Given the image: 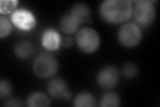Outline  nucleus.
<instances>
[{
	"label": "nucleus",
	"instance_id": "obj_4",
	"mask_svg": "<svg viewBox=\"0 0 160 107\" xmlns=\"http://www.w3.org/2000/svg\"><path fill=\"white\" fill-rule=\"evenodd\" d=\"M132 15L136 22L143 26L151 25L156 19V11L152 2L139 0L135 3Z\"/></svg>",
	"mask_w": 160,
	"mask_h": 107
},
{
	"label": "nucleus",
	"instance_id": "obj_7",
	"mask_svg": "<svg viewBox=\"0 0 160 107\" xmlns=\"http://www.w3.org/2000/svg\"><path fill=\"white\" fill-rule=\"evenodd\" d=\"M118 80V70L113 66H108L103 68L98 75V83L104 89H111L115 87Z\"/></svg>",
	"mask_w": 160,
	"mask_h": 107
},
{
	"label": "nucleus",
	"instance_id": "obj_19",
	"mask_svg": "<svg viewBox=\"0 0 160 107\" xmlns=\"http://www.w3.org/2000/svg\"><path fill=\"white\" fill-rule=\"evenodd\" d=\"M18 3V1H1L0 12L2 14H7L12 12L16 8Z\"/></svg>",
	"mask_w": 160,
	"mask_h": 107
},
{
	"label": "nucleus",
	"instance_id": "obj_9",
	"mask_svg": "<svg viewBox=\"0 0 160 107\" xmlns=\"http://www.w3.org/2000/svg\"><path fill=\"white\" fill-rule=\"evenodd\" d=\"M61 44L62 40L60 35L56 30L49 29L43 33L42 35V45L46 49L49 51L57 50Z\"/></svg>",
	"mask_w": 160,
	"mask_h": 107
},
{
	"label": "nucleus",
	"instance_id": "obj_20",
	"mask_svg": "<svg viewBox=\"0 0 160 107\" xmlns=\"http://www.w3.org/2000/svg\"><path fill=\"white\" fill-rule=\"evenodd\" d=\"M4 105L8 107H20L24 106L22 100L18 98H12L8 100Z\"/></svg>",
	"mask_w": 160,
	"mask_h": 107
},
{
	"label": "nucleus",
	"instance_id": "obj_11",
	"mask_svg": "<svg viewBox=\"0 0 160 107\" xmlns=\"http://www.w3.org/2000/svg\"><path fill=\"white\" fill-rule=\"evenodd\" d=\"M81 24V22L76 17L69 13L62 18L60 25L63 32L73 34L78 31Z\"/></svg>",
	"mask_w": 160,
	"mask_h": 107
},
{
	"label": "nucleus",
	"instance_id": "obj_10",
	"mask_svg": "<svg viewBox=\"0 0 160 107\" xmlns=\"http://www.w3.org/2000/svg\"><path fill=\"white\" fill-rule=\"evenodd\" d=\"M71 13L76 17L81 24L90 23L91 22V11L86 4L79 3L73 6Z\"/></svg>",
	"mask_w": 160,
	"mask_h": 107
},
{
	"label": "nucleus",
	"instance_id": "obj_12",
	"mask_svg": "<svg viewBox=\"0 0 160 107\" xmlns=\"http://www.w3.org/2000/svg\"><path fill=\"white\" fill-rule=\"evenodd\" d=\"M14 52L20 59H28L33 55L35 48L32 44L27 41H22L16 45Z\"/></svg>",
	"mask_w": 160,
	"mask_h": 107
},
{
	"label": "nucleus",
	"instance_id": "obj_18",
	"mask_svg": "<svg viewBox=\"0 0 160 107\" xmlns=\"http://www.w3.org/2000/svg\"><path fill=\"white\" fill-rule=\"evenodd\" d=\"M12 92V86L6 80L0 81V98L2 99L8 98Z\"/></svg>",
	"mask_w": 160,
	"mask_h": 107
},
{
	"label": "nucleus",
	"instance_id": "obj_16",
	"mask_svg": "<svg viewBox=\"0 0 160 107\" xmlns=\"http://www.w3.org/2000/svg\"><path fill=\"white\" fill-rule=\"evenodd\" d=\"M12 25L7 18L0 17V38L2 39L6 38L12 32Z\"/></svg>",
	"mask_w": 160,
	"mask_h": 107
},
{
	"label": "nucleus",
	"instance_id": "obj_17",
	"mask_svg": "<svg viewBox=\"0 0 160 107\" xmlns=\"http://www.w3.org/2000/svg\"><path fill=\"white\" fill-rule=\"evenodd\" d=\"M138 73V66L133 63L124 64L122 68V74L126 78H132L136 76Z\"/></svg>",
	"mask_w": 160,
	"mask_h": 107
},
{
	"label": "nucleus",
	"instance_id": "obj_13",
	"mask_svg": "<svg viewBox=\"0 0 160 107\" xmlns=\"http://www.w3.org/2000/svg\"><path fill=\"white\" fill-rule=\"evenodd\" d=\"M51 104L48 96L42 93H34L27 100V105L29 107H47Z\"/></svg>",
	"mask_w": 160,
	"mask_h": 107
},
{
	"label": "nucleus",
	"instance_id": "obj_6",
	"mask_svg": "<svg viewBox=\"0 0 160 107\" xmlns=\"http://www.w3.org/2000/svg\"><path fill=\"white\" fill-rule=\"evenodd\" d=\"M12 22L16 26L23 31H29L36 25V19L32 13L25 9H18L12 15Z\"/></svg>",
	"mask_w": 160,
	"mask_h": 107
},
{
	"label": "nucleus",
	"instance_id": "obj_14",
	"mask_svg": "<svg viewBox=\"0 0 160 107\" xmlns=\"http://www.w3.org/2000/svg\"><path fill=\"white\" fill-rule=\"evenodd\" d=\"M73 106L76 107H94L96 106V101L91 94L82 93L75 98Z\"/></svg>",
	"mask_w": 160,
	"mask_h": 107
},
{
	"label": "nucleus",
	"instance_id": "obj_2",
	"mask_svg": "<svg viewBox=\"0 0 160 107\" xmlns=\"http://www.w3.org/2000/svg\"><path fill=\"white\" fill-rule=\"evenodd\" d=\"M76 43L83 52L92 54L99 48L100 38L96 30L90 28H83L77 34Z\"/></svg>",
	"mask_w": 160,
	"mask_h": 107
},
{
	"label": "nucleus",
	"instance_id": "obj_21",
	"mask_svg": "<svg viewBox=\"0 0 160 107\" xmlns=\"http://www.w3.org/2000/svg\"><path fill=\"white\" fill-rule=\"evenodd\" d=\"M73 44V40L71 37H66L62 40V44L64 48H70Z\"/></svg>",
	"mask_w": 160,
	"mask_h": 107
},
{
	"label": "nucleus",
	"instance_id": "obj_8",
	"mask_svg": "<svg viewBox=\"0 0 160 107\" xmlns=\"http://www.w3.org/2000/svg\"><path fill=\"white\" fill-rule=\"evenodd\" d=\"M48 90L49 95L56 100L65 99L67 94L69 93L66 82L60 78H54L50 81Z\"/></svg>",
	"mask_w": 160,
	"mask_h": 107
},
{
	"label": "nucleus",
	"instance_id": "obj_1",
	"mask_svg": "<svg viewBox=\"0 0 160 107\" xmlns=\"http://www.w3.org/2000/svg\"><path fill=\"white\" fill-rule=\"evenodd\" d=\"M133 6L129 0H106L100 6V16L105 22L117 24L125 22L132 16Z\"/></svg>",
	"mask_w": 160,
	"mask_h": 107
},
{
	"label": "nucleus",
	"instance_id": "obj_5",
	"mask_svg": "<svg viewBox=\"0 0 160 107\" xmlns=\"http://www.w3.org/2000/svg\"><path fill=\"white\" fill-rule=\"evenodd\" d=\"M142 38L141 30L137 25L128 23L123 25L118 32V40L126 48H133L138 45Z\"/></svg>",
	"mask_w": 160,
	"mask_h": 107
},
{
	"label": "nucleus",
	"instance_id": "obj_3",
	"mask_svg": "<svg viewBox=\"0 0 160 107\" xmlns=\"http://www.w3.org/2000/svg\"><path fill=\"white\" fill-rule=\"evenodd\" d=\"M59 69L57 59L48 54L39 55L34 60L33 70L38 76L41 78H49L56 74Z\"/></svg>",
	"mask_w": 160,
	"mask_h": 107
},
{
	"label": "nucleus",
	"instance_id": "obj_15",
	"mask_svg": "<svg viewBox=\"0 0 160 107\" xmlns=\"http://www.w3.org/2000/svg\"><path fill=\"white\" fill-rule=\"evenodd\" d=\"M121 103L119 96L113 92H108L106 93L100 100V106L102 107H116Z\"/></svg>",
	"mask_w": 160,
	"mask_h": 107
}]
</instances>
